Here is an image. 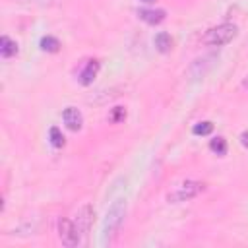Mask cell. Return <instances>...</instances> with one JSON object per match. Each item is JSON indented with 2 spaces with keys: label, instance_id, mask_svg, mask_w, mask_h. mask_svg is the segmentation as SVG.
Returning <instances> with one entry per match:
<instances>
[{
  "label": "cell",
  "instance_id": "7a4b0ae2",
  "mask_svg": "<svg viewBox=\"0 0 248 248\" xmlns=\"http://www.w3.org/2000/svg\"><path fill=\"white\" fill-rule=\"evenodd\" d=\"M236 33H238V27L234 23H221V25L207 29L202 37V43L207 46H223L231 43L236 37Z\"/></svg>",
  "mask_w": 248,
  "mask_h": 248
},
{
  "label": "cell",
  "instance_id": "e0dca14e",
  "mask_svg": "<svg viewBox=\"0 0 248 248\" xmlns=\"http://www.w3.org/2000/svg\"><path fill=\"white\" fill-rule=\"evenodd\" d=\"M240 143H242V147H248V132L246 130L240 134Z\"/></svg>",
  "mask_w": 248,
  "mask_h": 248
},
{
  "label": "cell",
  "instance_id": "7c38bea8",
  "mask_svg": "<svg viewBox=\"0 0 248 248\" xmlns=\"http://www.w3.org/2000/svg\"><path fill=\"white\" fill-rule=\"evenodd\" d=\"M211 132H213V124L209 120H202V122H198V124L192 126V134L194 136H207Z\"/></svg>",
  "mask_w": 248,
  "mask_h": 248
},
{
  "label": "cell",
  "instance_id": "d6986e66",
  "mask_svg": "<svg viewBox=\"0 0 248 248\" xmlns=\"http://www.w3.org/2000/svg\"><path fill=\"white\" fill-rule=\"evenodd\" d=\"M140 2H143V4H151V2H155V0H140Z\"/></svg>",
  "mask_w": 248,
  "mask_h": 248
},
{
  "label": "cell",
  "instance_id": "3957f363",
  "mask_svg": "<svg viewBox=\"0 0 248 248\" xmlns=\"http://www.w3.org/2000/svg\"><path fill=\"white\" fill-rule=\"evenodd\" d=\"M203 190H205V184H203V182H200V180H186V182H182L174 192H170V194L167 196V200L172 202V203L186 202V200L196 198V196L202 194Z\"/></svg>",
  "mask_w": 248,
  "mask_h": 248
},
{
  "label": "cell",
  "instance_id": "8fae6325",
  "mask_svg": "<svg viewBox=\"0 0 248 248\" xmlns=\"http://www.w3.org/2000/svg\"><path fill=\"white\" fill-rule=\"evenodd\" d=\"M41 48L45 52H58L60 50V41L52 35H46V37L41 39Z\"/></svg>",
  "mask_w": 248,
  "mask_h": 248
},
{
  "label": "cell",
  "instance_id": "6da1fadb",
  "mask_svg": "<svg viewBox=\"0 0 248 248\" xmlns=\"http://www.w3.org/2000/svg\"><path fill=\"white\" fill-rule=\"evenodd\" d=\"M124 217H126V200L124 198H116L108 209H107V215H105V221H103V227H101V244L103 246H108L114 236L118 234L122 223H124Z\"/></svg>",
  "mask_w": 248,
  "mask_h": 248
},
{
  "label": "cell",
  "instance_id": "ba28073f",
  "mask_svg": "<svg viewBox=\"0 0 248 248\" xmlns=\"http://www.w3.org/2000/svg\"><path fill=\"white\" fill-rule=\"evenodd\" d=\"M99 70H101V62L99 60H89L87 64H85V68L79 72V83L81 85H91L93 83V79L97 78V74H99Z\"/></svg>",
  "mask_w": 248,
  "mask_h": 248
},
{
  "label": "cell",
  "instance_id": "52a82bcc",
  "mask_svg": "<svg viewBox=\"0 0 248 248\" xmlns=\"http://www.w3.org/2000/svg\"><path fill=\"white\" fill-rule=\"evenodd\" d=\"M138 16L147 25H159L161 21H165L167 12L161 10V8H143V10H138Z\"/></svg>",
  "mask_w": 248,
  "mask_h": 248
},
{
  "label": "cell",
  "instance_id": "30bf717a",
  "mask_svg": "<svg viewBox=\"0 0 248 248\" xmlns=\"http://www.w3.org/2000/svg\"><path fill=\"white\" fill-rule=\"evenodd\" d=\"M0 54H2L4 58H12V56H16V54H17V43L12 41L10 37L2 35V37H0Z\"/></svg>",
  "mask_w": 248,
  "mask_h": 248
},
{
  "label": "cell",
  "instance_id": "5b68a950",
  "mask_svg": "<svg viewBox=\"0 0 248 248\" xmlns=\"http://www.w3.org/2000/svg\"><path fill=\"white\" fill-rule=\"evenodd\" d=\"M93 217H95V209H93L89 203H85V205L79 207V211H78L74 223H76V227L79 229L81 234H87V232H89L91 223H93Z\"/></svg>",
  "mask_w": 248,
  "mask_h": 248
},
{
  "label": "cell",
  "instance_id": "9c48e42d",
  "mask_svg": "<svg viewBox=\"0 0 248 248\" xmlns=\"http://www.w3.org/2000/svg\"><path fill=\"white\" fill-rule=\"evenodd\" d=\"M153 45H155V48H157L159 52L167 54V52L172 48V39H170V35H169V33L159 31V33L155 35V39H153Z\"/></svg>",
  "mask_w": 248,
  "mask_h": 248
},
{
  "label": "cell",
  "instance_id": "9a60e30c",
  "mask_svg": "<svg viewBox=\"0 0 248 248\" xmlns=\"http://www.w3.org/2000/svg\"><path fill=\"white\" fill-rule=\"evenodd\" d=\"M124 118H126V110H124L122 107H114L112 112H110V120H112V122H120V120H124Z\"/></svg>",
  "mask_w": 248,
  "mask_h": 248
},
{
  "label": "cell",
  "instance_id": "2e32d148",
  "mask_svg": "<svg viewBox=\"0 0 248 248\" xmlns=\"http://www.w3.org/2000/svg\"><path fill=\"white\" fill-rule=\"evenodd\" d=\"M16 2H23V4H37V6H52V4H56V0H16Z\"/></svg>",
  "mask_w": 248,
  "mask_h": 248
},
{
  "label": "cell",
  "instance_id": "8992f818",
  "mask_svg": "<svg viewBox=\"0 0 248 248\" xmlns=\"http://www.w3.org/2000/svg\"><path fill=\"white\" fill-rule=\"evenodd\" d=\"M62 120H64V124H66L68 130H72V132L81 130L83 116H81V112H79L76 107H66L64 112H62Z\"/></svg>",
  "mask_w": 248,
  "mask_h": 248
},
{
  "label": "cell",
  "instance_id": "4fadbf2b",
  "mask_svg": "<svg viewBox=\"0 0 248 248\" xmlns=\"http://www.w3.org/2000/svg\"><path fill=\"white\" fill-rule=\"evenodd\" d=\"M209 149H211L213 153H217V155H225V153H227V140L221 138V136L213 138V140L209 141Z\"/></svg>",
  "mask_w": 248,
  "mask_h": 248
},
{
  "label": "cell",
  "instance_id": "277c9868",
  "mask_svg": "<svg viewBox=\"0 0 248 248\" xmlns=\"http://www.w3.org/2000/svg\"><path fill=\"white\" fill-rule=\"evenodd\" d=\"M58 236H60V240H62L64 246L74 248V246H78V244L81 242V236H83V234L79 232V229L76 227L74 221L62 217V219L58 221Z\"/></svg>",
  "mask_w": 248,
  "mask_h": 248
},
{
  "label": "cell",
  "instance_id": "5bb4252c",
  "mask_svg": "<svg viewBox=\"0 0 248 248\" xmlns=\"http://www.w3.org/2000/svg\"><path fill=\"white\" fill-rule=\"evenodd\" d=\"M48 136H50V143H52L54 147H62V145H64V136H62V132H60L56 126H52V128L48 130Z\"/></svg>",
  "mask_w": 248,
  "mask_h": 248
},
{
  "label": "cell",
  "instance_id": "ac0fdd59",
  "mask_svg": "<svg viewBox=\"0 0 248 248\" xmlns=\"http://www.w3.org/2000/svg\"><path fill=\"white\" fill-rule=\"evenodd\" d=\"M242 87H246V89H248V78H246V79L242 81Z\"/></svg>",
  "mask_w": 248,
  "mask_h": 248
}]
</instances>
